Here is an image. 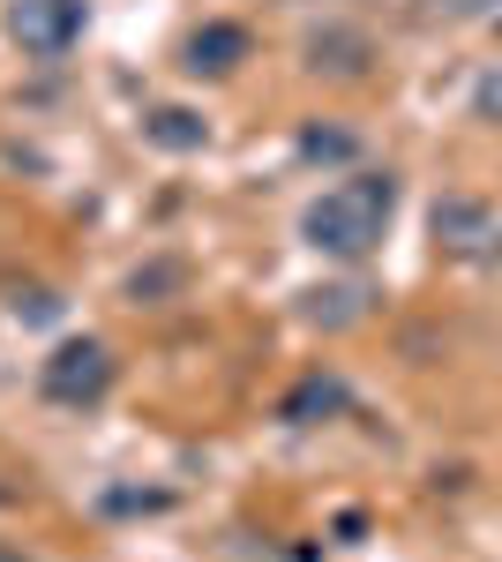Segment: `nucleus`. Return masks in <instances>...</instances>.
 <instances>
[{"instance_id":"obj_1","label":"nucleus","mask_w":502,"mask_h":562,"mask_svg":"<svg viewBox=\"0 0 502 562\" xmlns=\"http://www.w3.org/2000/svg\"><path fill=\"white\" fill-rule=\"evenodd\" d=\"M390 211H398V180H390V173H353V180H337L331 195L308 203L300 233H308V248H323V256L360 262V256H376V248H382Z\"/></svg>"},{"instance_id":"obj_2","label":"nucleus","mask_w":502,"mask_h":562,"mask_svg":"<svg viewBox=\"0 0 502 562\" xmlns=\"http://www.w3.org/2000/svg\"><path fill=\"white\" fill-rule=\"evenodd\" d=\"M435 248L450 262H502V217L472 195H443L435 203Z\"/></svg>"},{"instance_id":"obj_3","label":"nucleus","mask_w":502,"mask_h":562,"mask_svg":"<svg viewBox=\"0 0 502 562\" xmlns=\"http://www.w3.org/2000/svg\"><path fill=\"white\" fill-rule=\"evenodd\" d=\"M8 38L23 45L31 60H60L68 45L83 38V0H15L8 8Z\"/></svg>"},{"instance_id":"obj_4","label":"nucleus","mask_w":502,"mask_h":562,"mask_svg":"<svg viewBox=\"0 0 502 562\" xmlns=\"http://www.w3.org/2000/svg\"><path fill=\"white\" fill-rule=\"evenodd\" d=\"M45 397L53 405H98L105 390H113V352L98 346V338H76V346H60L45 360Z\"/></svg>"},{"instance_id":"obj_5","label":"nucleus","mask_w":502,"mask_h":562,"mask_svg":"<svg viewBox=\"0 0 502 562\" xmlns=\"http://www.w3.org/2000/svg\"><path fill=\"white\" fill-rule=\"evenodd\" d=\"M241 60H248V31L241 23H203L196 38L180 45V68L188 76H233Z\"/></svg>"},{"instance_id":"obj_6","label":"nucleus","mask_w":502,"mask_h":562,"mask_svg":"<svg viewBox=\"0 0 502 562\" xmlns=\"http://www.w3.org/2000/svg\"><path fill=\"white\" fill-rule=\"evenodd\" d=\"M143 128H150V143H166V150H203V135H210L203 121H196V113H180V105H158Z\"/></svg>"},{"instance_id":"obj_7","label":"nucleus","mask_w":502,"mask_h":562,"mask_svg":"<svg viewBox=\"0 0 502 562\" xmlns=\"http://www.w3.org/2000/svg\"><path fill=\"white\" fill-rule=\"evenodd\" d=\"M345 405V383L337 375H308V383L286 397V420H315V413H337Z\"/></svg>"},{"instance_id":"obj_8","label":"nucleus","mask_w":502,"mask_h":562,"mask_svg":"<svg viewBox=\"0 0 502 562\" xmlns=\"http://www.w3.org/2000/svg\"><path fill=\"white\" fill-rule=\"evenodd\" d=\"M472 113H480V121H502V60L472 83Z\"/></svg>"},{"instance_id":"obj_9","label":"nucleus","mask_w":502,"mask_h":562,"mask_svg":"<svg viewBox=\"0 0 502 562\" xmlns=\"http://www.w3.org/2000/svg\"><path fill=\"white\" fill-rule=\"evenodd\" d=\"M427 15H450V23H480V15H502V0H427Z\"/></svg>"},{"instance_id":"obj_10","label":"nucleus","mask_w":502,"mask_h":562,"mask_svg":"<svg viewBox=\"0 0 502 562\" xmlns=\"http://www.w3.org/2000/svg\"><path fill=\"white\" fill-rule=\"evenodd\" d=\"M300 150H308V158H345V150H353V135H331V128H308V135H300Z\"/></svg>"},{"instance_id":"obj_11","label":"nucleus","mask_w":502,"mask_h":562,"mask_svg":"<svg viewBox=\"0 0 502 562\" xmlns=\"http://www.w3.org/2000/svg\"><path fill=\"white\" fill-rule=\"evenodd\" d=\"M0 562H23V555H15V548H0Z\"/></svg>"}]
</instances>
